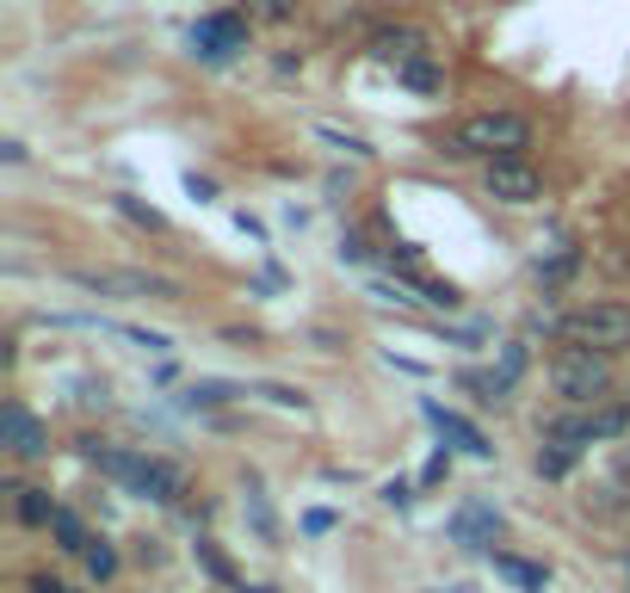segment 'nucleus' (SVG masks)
Returning <instances> with one entry per match:
<instances>
[{
	"instance_id": "6e6552de",
	"label": "nucleus",
	"mask_w": 630,
	"mask_h": 593,
	"mask_svg": "<svg viewBox=\"0 0 630 593\" xmlns=\"http://www.w3.org/2000/svg\"><path fill=\"white\" fill-rule=\"evenodd\" d=\"M426 421L439 427V433L452 439L457 452H470V457H489V452H495V445H489L482 433H476V427L464 421V414H452V408H439V402H426Z\"/></svg>"
},
{
	"instance_id": "6ab92c4d",
	"label": "nucleus",
	"mask_w": 630,
	"mask_h": 593,
	"mask_svg": "<svg viewBox=\"0 0 630 593\" xmlns=\"http://www.w3.org/2000/svg\"><path fill=\"white\" fill-rule=\"evenodd\" d=\"M568 464H575V445L551 439V452H537V476H568Z\"/></svg>"
},
{
	"instance_id": "1a4fd4ad",
	"label": "nucleus",
	"mask_w": 630,
	"mask_h": 593,
	"mask_svg": "<svg viewBox=\"0 0 630 593\" xmlns=\"http://www.w3.org/2000/svg\"><path fill=\"white\" fill-rule=\"evenodd\" d=\"M371 56L402 68V63H414V56H426V32H414V25H390V32L371 37Z\"/></svg>"
},
{
	"instance_id": "aec40b11",
	"label": "nucleus",
	"mask_w": 630,
	"mask_h": 593,
	"mask_svg": "<svg viewBox=\"0 0 630 593\" xmlns=\"http://www.w3.org/2000/svg\"><path fill=\"white\" fill-rule=\"evenodd\" d=\"M198 562H205V569L222 581V587H236V569H229V557H222L217 545H205V538H198Z\"/></svg>"
},
{
	"instance_id": "423d86ee",
	"label": "nucleus",
	"mask_w": 630,
	"mask_h": 593,
	"mask_svg": "<svg viewBox=\"0 0 630 593\" xmlns=\"http://www.w3.org/2000/svg\"><path fill=\"white\" fill-rule=\"evenodd\" d=\"M192 44H198V56H236V50H248V19L241 13H205L198 25H192Z\"/></svg>"
},
{
	"instance_id": "7ed1b4c3",
	"label": "nucleus",
	"mask_w": 630,
	"mask_h": 593,
	"mask_svg": "<svg viewBox=\"0 0 630 593\" xmlns=\"http://www.w3.org/2000/svg\"><path fill=\"white\" fill-rule=\"evenodd\" d=\"M563 341L568 346H594V353H624L630 346V303H582L568 310L563 322Z\"/></svg>"
},
{
	"instance_id": "20e7f679",
	"label": "nucleus",
	"mask_w": 630,
	"mask_h": 593,
	"mask_svg": "<svg viewBox=\"0 0 630 593\" xmlns=\"http://www.w3.org/2000/svg\"><path fill=\"white\" fill-rule=\"evenodd\" d=\"M482 186H489V198H501V204H537L544 198V173H537L525 155H495L489 173H482Z\"/></svg>"
},
{
	"instance_id": "f257e3e1",
	"label": "nucleus",
	"mask_w": 630,
	"mask_h": 593,
	"mask_svg": "<svg viewBox=\"0 0 630 593\" xmlns=\"http://www.w3.org/2000/svg\"><path fill=\"white\" fill-rule=\"evenodd\" d=\"M532 149V118L520 111H476L452 130V155H525Z\"/></svg>"
},
{
	"instance_id": "4be33fe9",
	"label": "nucleus",
	"mask_w": 630,
	"mask_h": 593,
	"mask_svg": "<svg viewBox=\"0 0 630 593\" xmlns=\"http://www.w3.org/2000/svg\"><path fill=\"white\" fill-rule=\"evenodd\" d=\"M32 593H68V587H63L56 575H37V581H32Z\"/></svg>"
},
{
	"instance_id": "f03ea898",
	"label": "nucleus",
	"mask_w": 630,
	"mask_h": 593,
	"mask_svg": "<svg viewBox=\"0 0 630 593\" xmlns=\"http://www.w3.org/2000/svg\"><path fill=\"white\" fill-rule=\"evenodd\" d=\"M551 390L563 396V402L587 408L599 402V396L612 390V353H594V346H563L551 359Z\"/></svg>"
},
{
	"instance_id": "ddd939ff",
	"label": "nucleus",
	"mask_w": 630,
	"mask_h": 593,
	"mask_svg": "<svg viewBox=\"0 0 630 593\" xmlns=\"http://www.w3.org/2000/svg\"><path fill=\"white\" fill-rule=\"evenodd\" d=\"M13 514H19V526H50L56 519V500H50V488H13Z\"/></svg>"
},
{
	"instance_id": "412c9836",
	"label": "nucleus",
	"mask_w": 630,
	"mask_h": 593,
	"mask_svg": "<svg viewBox=\"0 0 630 593\" xmlns=\"http://www.w3.org/2000/svg\"><path fill=\"white\" fill-rule=\"evenodd\" d=\"M118 211H124L130 223H142V229H167V217H161V211H149V204H137V198H118Z\"/></svg>"
},
{
	"instance_id": "a211bd4d",
	"label": "nucleus",
	"mask_w": 630,
	"mask_h": 593,
	"mask_svg": "<svg viewBox=\"0 0 630 593\" xmlns=\"http://www.w3.org/2000/svg\"><path fill=\"white\" fill-rule=\"evenodd\" d=\"M520 371H525V346H507V353H501V371H489L495 377V390H513V384H520Z\"/></svg>"
},
{
	"instance_id": "4468645a",
	"label": "nucleus",
	"mask_w": 630,
	"mask_h": 593,
	"mask_svg": "<svg viewBox=\"0 0 630 593\" xmlns=\"http://www.w3.org/2000/svg\"><path fill=\"white\" fill-rule=\"evenodd\" d=\"M395 75H402V87H414V94H439V87H445V75H439L433 56H414V63H402Z\"/></svg>"
},
{
	"instance_id": "5701e85b",
	"label": "nucleus",
	"mask_w": 630,
	"mask_h": 593,
	"mask_svg": "<svg viewBox=\"0 0 630 593\" xmlns=\"http://www.w3.org/2000/svg\"><path fill=\"white\" fill-rule=\"evenodd\" d=\"M618 483L630 488V445H624V452H618Z\"/></svg>"
},
{
	"instance_id": "f8f14e48",
	"label": "nucleus",
	"mask_w": 630,
	"mask_h": 593,
	"mask_svg": "<svg viewBox=\"0 0 630 593\" xmlns=\"http://www.w3.org/2000/svg\"><path fill=\"white\" fill-rule=\"evenodd\" d=\"M495 575H507V581H513L520 593H544V581H551L544 569H537V562H525V557H507V550L495 557Z\"/></svg>"
},
{
	"instance_id": "0eeeda50",
	"label": "nucleus",
	"mask_w": 630,
	"mask_h": 593,
	"mask_svg": "<svg viewBox=\"0 0 630 593\" xmlns=\"http://www.w3.org/2000/svg\"><path fill=\"white\" fill-rule=\"evenodd\" d=\"M495 531H501V519H495L489 500H464V507L452 514V538H457L464 550H489Z\"/></svg>"
},
{
	"instance_id": "39448f33",
	"label": "nucleus",
	"mask_w": 630,
	"mask_h": 593,
	"mask_svg": "<svg viewBox=\"0 0 630 593\" xmlns=\"http://www.w3.org/2000/svg\"><path fill=\"white\" fill-rule=\"evenodd\" d=\"M0 445H7L13 457H44L50 433H44V421H37L25 402H7V408H0Z\"/></svg>"
},
{
	"instance_id": "2eb2a0df",
	"label": "nucleus",
	"mask_w": 630,
	"mask_h": 593,
	"mask_svg": "<svg viewBox=\"0 0 630 593\" xmlns=\"http://www.w3.org/2000/svg\"><path fill=\"white\" fill-rule=\"evenodd\" d=\"M50 531H56V545L63 550H87V526H80L68 507H56V519H50Z\"/></svg>"
},
{
	"instance_id": "9d476101",
	"label": "nucleus",
	"mask_w": 630,
	"mask_h": 593,
	"mask_svg": "<svg viewBox=\"0 0 630 593\" xmlns=\"http://www.w3.org/2000/svg\"><path fill=\"white\" fill-rule=\"evenodd\" d=\"M87 457H94V464L106 470L111 483L142 488V470H149V457H137V452H118V445H87Z\"/></svg>"
},
{
	"instance_id": "9b49d317",
	"label": "nucleus",
	"mask_w": 630,
	"mask_h": 593,
	"mask_svg": "<svg viewBox=\"0 0 630 593\" xmlns=\"http://www.w3.org/2000/svg\"><path fill=\"white\" fill-rule=\"evenodd\" d=\"M137 495H149V500H180L186 495V470L180 464H161V457H149V470H142V488Z\"/></svg>"
},
{
	"instance_id": "f3484780",
	"label": "nucleus",
	"mask_w": 630,
	"mask_h": 593,
	"mask_svg": "<svg viewBox=\"0 0 630 593\" xmlns=\"http://www.w3.org/2000/svg\"><path fill=\"white\" fill-rule=\"evenodd\" d=\"M87 569H94V581H111L118 575V550L106 538H87Z\"/></svg>"
},
{
	"instance_id": "dca6fc26",
	"label": "nucleus",
	"mask_w": 630,
	"mask_h": 593,
	"mask_svg": "<svg viewBox=\"0 0 630 593\" xmlns=\"http://www.w3.org/2000/svg\"><path fill=\"white\" fill-rule=\"evenodd\" d=\"M303 0H248V19H260V25H284V19H297Z\"/></svg>"
}]
</instances>
